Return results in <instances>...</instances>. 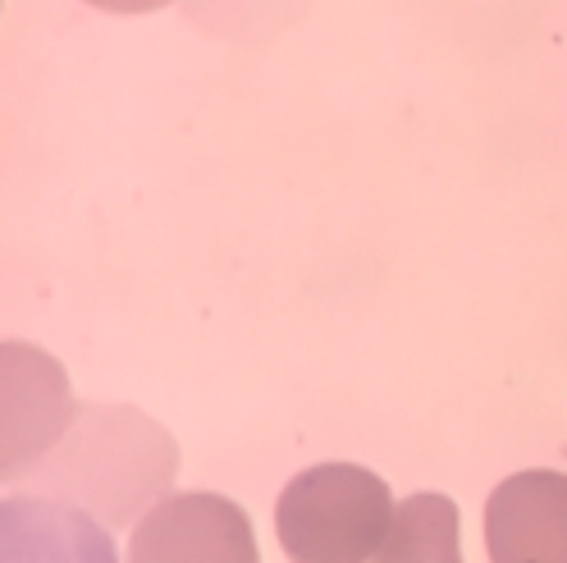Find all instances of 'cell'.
Instances as JSON below:
<instances>
[{
	"mask_svg": "<svg viewBox=\"0 0 567 563\" xmlns=\"http://www.w3.org/2000/svg\"><path fill=\"white\" fill-rule=\"evenodd\" d=\"M399 500L358 463H316L279 490L275 536L289 563H375Z\"/></svg>",
	"mask_w": 567,
	"mask_h": 563,
	"instance_id": "6da1fadb",
	"label": "cell"
},
{
	"mask_svg": "<svg viewBox=\"0 0 567 563\" xmlns=\"http://www.w3.org/2000/svg\"><path fill=\"white\" fill-rule=\"evenodd\" d=\"M128 563H261L252 518L216 490H179L137 518Z\"/></svg>",
	"mask_w": 567,
	"mask_h": 563,
	"instance_id": "7a4b0ae2",
	"label": "cell"
},
{
	"mask_svg": "<svg viewBox=\"0 0 567 563\" xmlns=\"http://www.w3.org/2000/svg\"><path fill=\"white\" fill-rule=\"evenodd\" d=\"M489 563H567V472L530 468L489 490Z\"/></svg>",
	"mask_w": 567,
	"mask_h": 563,
	"instance_id": "3957f363",
	"label": "cell"
},
{
	"mask_svg": "<svg viewBox=\"0 0 567 563\" xmlns=\"http://www.w3.org/2000/svg\"><path fill=\"white\" fill-rule=\"evenodd\" d=\"M0 563H120V550L115 536L79 504L51 495H6Z\"/></svg>",
	"mask_w": 567,
	"mask_h": 563,
	"instance_id": "277c9868",
	"label": "cell"
},
{
	"mask_svg": "<svg viewBox=\"0 0 567 563\" xmlns=\"http://www.w3.org/2000/svg\"><path fill=\"white\" fill-rule=\"evenodd\" d=\"M375 563H463L457 545V504L440 490L408 495L389 526V541L380 545Z\"/></svg>",
	"mask_w": 567,
	"mask_h": 563,
	"instance_id": "5b68a950",
	"label": "cell"
},
{
	"mask_svg": "<svg viewBox=\"0 0 567 563\" xmlns=\"http://www.w3.org/2000/svg\"><path fill=\"white\" fill-rule=\"evenodd\" d=\"M87 6H96L105 14H152V10L174 6V0H87Z\"/></svg>",
	"mask_w": 567,
	"mask_h": 563,
	"instance_id": "8992f818",
	"label": "cell"
}]
</instances>
